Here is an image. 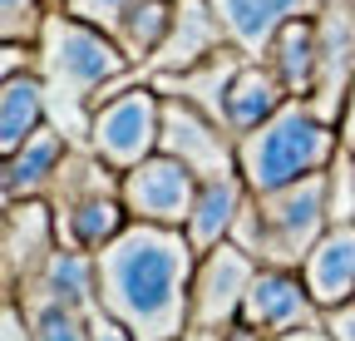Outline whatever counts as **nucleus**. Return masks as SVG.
Wrapping results in <instances>:
<instances>
[{
	"instance_id": "nucleus-1",
	"label": "nucleus",
	"mask_w": 355,
	"mask_h": 341,
	"mask_svg": "<svg viewBox=\"0 0 355 341\" xmlns=\"http://www.w3.org/2000/svg\"><path fill=\"white\" fill-rule=\"evenodd\" d=\"M198 272V247L183 228L128 223L109 247L94 252L99 307L133 341H183L188 292Z\"/></svg>"
},
{
	"instance_id": "nucleus-2",
	"label": "nucleus",
	"mask_w": 355,
	"mask_h": 341,
	"mask_svg": "<svg viewBox=\"0 0 355 341\" xmlns=\"http://www.w3.org/2000/svg\"><path fill=\"white\" fill-rule=\"evenodd\" d=\"M35 74L44 84L50 124L74 149L89 144V119H94V109L144 79L128 65V55L114 45L109 30L89 25V20H74L64 6L44 20V30L35 40Z\"/></svg>"
},
{
	"instance_id": "nucleus-3",
	"label": "nucleus",
	"mask_w": 355,
	"mask_h": 341,
	"mask_svg": "<svg viewBox=\"0 0 355 341\" xmlns=\"http://www.w3.org/2000/svg\"><path fill=\"white\" fill-rule=\"evenodd\" d=\"M340 149L336 124L311 109V99H286L272 119L237 139V174L252 193H277L311 174H326Z\"/></svg>"
},
{
	"instance_id": "nucleus-4",
	"label": "nucleus",
	"mask_w": 355,
	"mask_h": 341,
	"mask_svg": "<svg viewBox=\"0 0 355 341\" xmlns=\"http://www.w3.org/2000/svg\"><path fill=\"white\" fill-rule=\"evenodd\" d=\"M331 228L326 213V174H311L277 193H252L242 218L232 228V242L257 267H291L301 272L306 252L316 247Z\"/></svg>"
},
{
	"instance_id": "nucleus-5",
	"label": "nucleus",
	"mask_w": 355,
	"mask_h": 341,
	"mask_svg": "<svg viewBox=\"0 0 355 341\" xmlns=\"http://www.w3.org/2000/svg\"><path fill=\"white\" fill-rule=\"evenodd\" d=\"M50 193H60V213H50L55 238L74 252H99L128 228V208L119 183L109 178V163L94 158L89 149H69Z\"/></svg>"
},
{
	"instance_id": "nucleus-6",
	"label": "nucleus",
	"mask_w": 355,
	"mask_h": 341,
	"mask_svg": "<svg viewBox=\"0 0 355 341\" xmlns=\"http://www.w3.org/2000/svg\"><path fill=\"white\" fill-rule=\"evenodd\" d=\"M158 139H163V94L148 79H139L94 109L84 149L104 158L114 174H128V168H139L144 158L158 153Z\"/></svg>"
},
{
	"instance_id": "nucleus-7",
	"label": "nucleus",
	"mask_w": 355,
	"mask_h": 341,
	"mask_svg": "<svg viewBox=\"0 0 355 341\" xmlns=\"http://www.w3.org/2000/svg\"><path fill=\"white\" fill-rule=\"evenodd\" d=\"M252 277H257V263L237 242H222V247L202 252L198 272H193V292H188V331L227 336L242 322V302H247Z\"/></svg>"
},
{
	"instance_id": "nucleus-8",
	"label": "nucleus",
	"mask_w": 355,
	"mask_h": 341,
	"mask_svg": "<svg viewBox=\"0 0 355 341\" xmlns=\"http://www.w3.org/2000/svg\"><path fill=\"white\" fill-rule=\"evenodd\" d=\"M158 153L178 158L198 183L237 174V139L222 129L217 119H207L202 109H193L183 99H168V94H163V139H158Z\"/></svg>"
},
{
	"instance_id": "nucleus-9",
	"label": "nucleus",
	"mask_w": 355,
	"mask_h": 341,
	"mask_svg": "<svg viewBox=\"0 0 355 341\" xmlns=\"http://www.w3.org/2000/svg\"><path fill=\"white\" fill-rule=\"evenodd\" d=\"M119 193H123V208H128L133 223L188 228V213H193V198H198V178L178 158L153 153V158H144L139 168H128V174L119 178Z\"/></svg>"
},
{
	"instance_id": "nucleus-10",
	"label": "nucleus",
	"mask_w": 355,
	"mask_h": 341,
	"mask_svg": "<svg viewBox=\"0 0 355 341\" xmlns=\"http://www.w3.org/2000/svg\"><path fill=\"white\" fill-rule=\"evenodd\" d=\"M242 326L257 331L261 341L301 331V326H321V307L311 302V292L301 282V272L291 267H257L247 302H242Z\"/></svg>"
},
{
	"instance_id": "nucleus-11",
	"label": "nucleus",
	"mask_w": 355,
	"mask_h": 341,
	"mask_svg": "<svg viewBox=\"0 0 355 341\" xmlns=\"http://www.w3.org/2000/svg\"><path fill=\"white\" fill-rule=\"evenodd\" d=\"M50 242H55V218L44 213V203L40 198L10 203L6 223H0V292L20 297L40 277V267L50 263L55 252Z\"/></svg>"
},
{
	"instance_id": "nucleus-12",
	"label": "nucleus",
	"mask_w": 355,
	"mask_h": 341,
	"mask_svg": "<svg viewBox=\"0 0 355 341\" xmlns=\"http://www.w3.org/2000/svg\"><path fill=\"white\" fill-rule=\"evenodd\" d=\"M227 45H232V40H227V30H222L212 0H178V15H173V30H168V40H163V50H158L139 74L148 79V74L193 69V65H202L207 55L227 50Z\"/></svg>"
},
{
	"instance_id": "nucleus-13",
	"label": "nucleus",
	"mask_w": 355,
	"mask_h": 341,
	"mask_svg": "<svg viewBox=\"0 0 355 341\" xmlns=\"http://www.w3.org/2000/svg\"><path fill=\"white\" fill-rule=\"evenodd\" d=\"M301 282H306L311 302L321 312L355 302V223L326 228V238L311 247L306 263H301Z\"/></svg>"
},
{
	"instance_id": "nucleus-14",
	"label": "nucleus",
	"mask_w": 355,
	"mask_h": 341,
	"mask_svg": "<svg viewBox=\"0 0 355 341\" xmlns=\"http://www.w3.org/2000/svg\"><path fill=\"white\" fill-rule=\"evenodd\" d=\"M286 84L277 79V69L266 60H247L232 84H227V99H222V129L232 139H247L252 129H261L266 119H272L282 104H286Z\"/></svg>"
},
{
	"instance_id": "nucleus-15",
	"label": "nucleus",
	"mask_w": 355,
	"mask_h": 341,
	"mask_svg": "<svg viewBox=\"0 0 355 341\" xmlns=\"http://www.w3.org/2000/svg\"><path fill=\"white\" fill-rule=\"evenodd\" d=\"M252 188L242 174H222V178H207L198 183V198H193V213H188V242L198 247V258L222 242H232V228L242 218V208H247Z\"/></svg>"
},
{
	"instance_id": "nucleus-16",
	"label": "nucleus",
	"mask_w": 355,
	"mask_h": 341,
	"mask_svg": "<svg viewBox=\"0 0 355 341\" xmlns=\"http://www.w3.org/2000/svg\"><path fill=\"white\" fill-rule=\"evenodd\" d=\"M212 10L247 60H266V45L277 40V30L286 20L306 15L311 0H212Z\"/></svg>"
},
{
	"instance_id": "nucleus-17",
	"label": "nucleus",
	"mask_w": 355,
	"mask_h": 341,
	"mask_svg": "<svg viewBox=\"0 0 355 341\" xmlns=\"http://www.w3.org/2000/svg\"><path fill=\"white\" fill-rule=\"evenodd\" d=\"M69 139L55 129V124H44L40 134H30L10 158H0V183H6V193L15 203H30V198H44L60 174V163L69 158Z\"/></svg>"
},
{
	"instance_id": "nucleus-18",
	"label": "nucleus",
	"mask_w": 355,
	"mask_h": 341,
	"mask_svg": "<svg viewBox=\"0 0 355 341\" xmlns=\"http://www.w3.org/2000/svg\"><path fill=\"white\" fill-rule=\"evenodd\" d=\"M242 65H247V55H242L237 45H227V50L207 55V60L193 65V69H178V74H148V84H153L158 94L183 99V104H193V109H202L207 119L222 124V99H227V84H232V74H237Z\"/></svg>"
},
{
	"instance_id": "nucleus-19",
	"label": "nucleus",
	"mask_w": 355,
	"mask_h": 341,
	"mask_svg": "<svg viewBox=\"0 0 355 341\" xmlns=\"http://www.w3.org/2000/svg\"><path fill=\"white\" fill-rule=\"evenodd\" d=\"M266 65L277 69V79L286 84L291 99H311L316 94V69H321V45H316V20L296 15L277 30V40L266 45Z\"/></svg>"
},
{
	"instance_id": "nucleus-20",
	"label": "nucleus",
	"mask_w": 355,
	"mask_h": 341,
	"mask_svg": "<svg viewBox=\"0 0 355 341\" xmlns=\"http://www.w3.org/2000/svg\"><path fill=\"white\" fill-rule=\"evenodd\" d=\"M50 124V104H44V84L35 69H20L0 84V158H10L30 134Z\"/></svg>"
},
{
	"instance_id": "nucleus-21",
	"label": "nucleus",
	"mask_w": 355,
	"mask_h": 341,
	"mask_svg": "<svg viewBox=\"0 0 355 341\" xmlns=\"http://www.w3.org/2000/svg\"><path fill=\"white\" fill-rule=\"evenodd\" d=\"M173 15H178V0H139V6H128L119 15V25L109 35H114V45L128 55L133 69H144L163 50V40L173 30Z\"/></svg>"
},
{
	"instance_id": "nucleus-22",
	"label": "nucleus",
	"mask_w": 355,
	"mask_h": 341,
	"mask_svg": "<svg viewBox=\"0 0 355 341\" xmlns=\"http://www.w3.org/2000/svg\"><path fill=\"white\" fill-rule=\"evenodd\" d=\"M20 307H25V322H30L35 341H89V322H94V312L64 307V302H55V297H40V292H25Z\"/></svg>"
},
{
	"instance_id": "nucleus-23",
	"label": "nucleus",
	"mask_w": 355,
	"mask_h": 341,
	"mask_svg": "<svg viewBox=\"0 0 355 341\" xmlns=\"http://www.w3.org/2000/svg\"><path fill=\"white\" fill-rule=\"evenodd\" d=\"M60 0H0V45H35Z\"/></svg>"
},
{
	"instance_id": "nucleus-24",
	"label": "nucleus",
	"mask_w": 355,
	"mask_h": 341,
	"mask_svg": "<svg viewBox=\"0 0 355 341\" xmlns=\"http://www.w3.org/2000/svg\"><path fill=\"white\" fill-rule=\"evenodd\" d=\"M326 213H331V228L355 223V153H345V149H336V158L326 168Z\"/></svg>"
},
{
	"instance_id": "nucleus-25",
	"label": "nucleus",
	"mask_w": 355,
	"mask_h": 341,
	"mask_svg": "<svg viewBox=\"0 0 355 341\" xmlns=\"http://www.w3.org/2000/svg\"><path fill=\"white\" fill-rule=\"evenodd\" d=\"M60 6L74 15V20H89V25H99V30H114L119 15L128 6H139V0H60Z\"/></svg>"
},
{
	"instance_id": "nucleus-26",
	"label": "nucleus",
	"mask_w": 355,
	"mask_h": 341,
	"mask_svg": "<svg viewBox=\"0 0 355 341\" xmlns=\"http://www.w3.org/2000/svg\"><path fill=\"white\" fill-rule=\"evenodd\" d=\"M321 326L336 336V341H355V302H345V307H331V312H321Z\"/></svg>"
},
{
	"instance_id": "nucleus-27",
	"label": "nucleus",
	"mask_w": 355,
	"mask_h": 341,
	"mask_svg": "<svg viewBox=\"0 0 355 341\" xmlns=\"http://www.w3.org/2000/svg\"><path fill=\"white\" fill-rule=\"evenodd\" d=\"M89 341H133V336H128V331H123L104 307H99V312H94V322H89Z\"/></svg>"
},
{
	"instance_id": "nucleus-28",
	"label": "nucleus",
	"mask_w": 355,
	"mask_h": 341,
	"mask_svg": "<svg viewBox=\"0 0 355 341\" xmlns=\"http://www.w3.org/2000/svg\"><path fill=\"white\" fill-rule=\"evenodd\" d=\"M336 134H340V149H345V153H355V94H350V104L340 109V124H336Z\"/></svg>"
},
{
	"instance_id": "nucleus-29",
	"label": "nucleus",
	"mask_w": 355,
	"mask_h": 341,
	"mask_svg": "<svg viewBox=\"0 0 355 341\" xmlns=\"http://www.w3.org/2000/svg\"><path fill=\"white\" fill-rule=\"evenodd\" d=\"M272 341H336L326 326H301V331H286V336H272Z\"/></svg>"
},
{
	"instance_id": "nucleus-30",
	"label": "nucleus",
	"mask_w": 355,
	"mask_h": 341,
	"mask_svg": "<svg viewBox=\"0 0 355 341\" xmlns=\"http://www.w3.org/2000/svg\"><path fill=\"white\" fill-rule=\"evenodd\" d=\"M10 203H15V198L6 193V183H0V223H6V213H10Z\"/></svg>"
},
{
	"instance_id": "nucleus-31",
	"label": "nucleus",
	"mask_w": 355,
	"mask_h": 341,
	"mask_svg": "<svg viewBox=\"0 0 355 341\" xmlns=\"http://www.w3.org/2000/svg\"><path fill=\"white\" fill-rule=\"evenodd\" d=\"M6 302H15V297H6V292H0V312H6Z\"/></svg>"
}]
</instances>
